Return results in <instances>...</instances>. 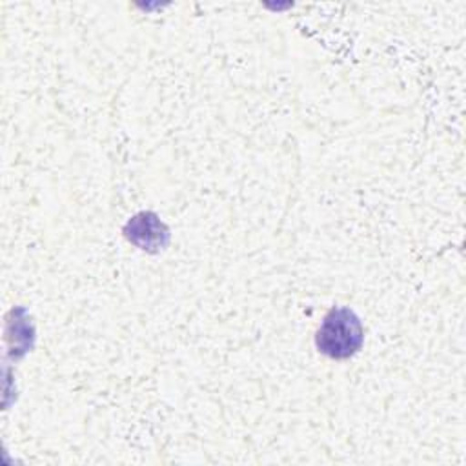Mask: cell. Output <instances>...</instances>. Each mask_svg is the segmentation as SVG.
<instances>
[{
    "label": "cell",
    "instance_id": "obj_2",
    "mask_svg": "<svg viewBox=\"0 0 466 466\" xmlns=\"http://www.w3.org/2000/svg\"><path fill=\"white\" fill-rule=\"evenodd\" d=\"M126 238L138 249L158 253L169 242V229L153 211H140L133 215L124 226Z\"/></svg>",
    "mask_w": 466,
    "mask_h": 466
},
{
    "label": "cell",
    "instance_id": "obj_1",
    "mask_svg": "<svg viewBox=\"0 0 466 466\" xmlns=\"http://www.w3.org/2000/svg\"><path fill=\"white\" fill-rule=\"evenodd\" d=\"M364 344V326L359 315L346 306L331 308L315 333L317 350L335 360H346Z\"/></svg>",
    "mask_w": 466,
    "mask_h": 466
}]
</instances>
